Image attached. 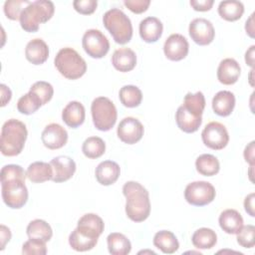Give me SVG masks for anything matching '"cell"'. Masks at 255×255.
Listing matches in <instances>:
<instances>
[{"label":"cell","instance_id":"6da1fadb","mask_svg":"<svg viewBox=\"0 0 255 255\" xmlns=\"http://www.w3.org/2000/svg\"><path fill=\"white\" fill-rule=\"evenodd\" d=\"M127 198L126 213L134 222L144 221L150 213L149 194L146 188L136 181H128L123 186Z\"/></svg>","mask_w":255,"mask_h":255},{"label":"cell","instance_id":"7a4b0ae2","mask_svg":"<svg viewBox=\"0 0 255 255\" xmlns=\"http://www.w3.org/2000/svg\"><path fill=\"white\" fill-rule=\"evenodd\" d=\"M28 131L24 123L10 119L4 123L1 129V152L5 156H16L21 153Z\"/></svg>","mask_w":255,"mask_h":255},{"label":"cell","instance_id":"3957f363","mask_svg":"<svg viewBox=\"0 0 255 255\" xmlns=\"http://www.w3.org/2000/svg\"><path fill=\"white\" fill-rule=\"evenodd\" d=\"M55 12L53 2L49 0H37L27 5L20 15V25L26 32H37L41 23L49 21Z\"/></svg>","mask_w":255,"mask_h":255},{"label":"cell","instance_id":"277c9868","mask_svg":"<svg viewBox=\"0 0 255 255\" xmlns=\"http://www.w3.org/2000/svg\"><path fill=\"white\" fill-rule=\"evenodd\" d=\"M104 26L110 32L116 43L124 45L132 37V25L129 18L120 9L112 8L103 17Z\"/></svg>","mask_w":255,"mask_h":255},{"label":"cell","instance_id":"5b68a950","mask_svg":"<svg viewBox=\"0 0 255 255\" xmlns=\"http://www.w3.org/2000/svg\"><path fill=\"white\" fill-rule=\"evenodd\" d=\"M58 72L69 80H77L85 75L87 71L86 61L72 48L61 49L54 60Z\"/></svg>","mask_w":255,"mask_h":255},{"label":"cell","instance_id":"8992f818","mask_svg":"<svg viewBox=\"0 0 255 255\" xmlns=\"http://www.w3.org/2000/svg\"><path fill=\"white\" fill-rule=\"evenodd\" d=\"M93 123L99 130L108 131L116 124L118 113L114 103L107 97L96 98L91 105Z\"/></svg>","mask_w":255,"mask_h":255},{"label":"cell","instance_id":"52a82bcc","mask_svg":"<svg viewBox=\"0 0 255 255\" xmlns=\"http://www.w3.org/2000/svg\"><path fill=\"white\" fill-rule=\"evenodd\" d=\"M1 194L4 203L13 209L23 207L28 200V189L21 178L1 181Z\"/></svg>","mask_w":255,"mask_h":255},{"label":"cell","instance_id":"ba28073f","mask_svg":"<svg viewBox=\"0 0 255 255\" xmlns=\"http://www.w3.org/2000/svg\"><path fill=\"white\" fill-rule=\"evenodd\" d=\"M216 191L214 186L207 181H193L188 183L184 190L185 200L194 206H204L212 202Z\"/></svg>","mask_w":255,"mask_h":255},{"label":"cell","instance_id":"9c48e42d","mask_svg":"<svg viewBox=\"0 0 255 255\" xmlns=\"http://www.w3.org/2000/svg\"><path fill=\"white\" fill-rule=\"evenodd\" d=\"M82 45L85 52L95 59L105 57L110 50V42L108 38L97 29H90L85 32Z\"/></svg>","mask_w":255,"mask_h":255},{"label":"cell","instance_id":"30bf717a","mask_svg":"<svg viewBox=\"0 0 255 255\" xmlns=\"http://www.w3.org/2000/svg\"><path fill=\"white\" fill-rule=\"evenodd\" d=\"M201 137L207 147L215 150L223 149L229 141V134L226 128L218 122L207 124L201 132Z\"/></svg>","mask_w":255,"mask_h":255},{"label":"cell","instance_id":"8fae6325","mask_svg":"<svg viewBox=\"0 0 255 255\" xmlns=\"http://www.w3.org/2000/svg\"><path fill=\"white\" fill-rule=\"evenodd\" d=\"M100 235L97 231L78 224L77 228L69 236V244L76 251H89L97 245Z\"/></svg>","mask_w":255,"mask_h":255},{"label":"cell","instance_id":"7c38bea8","mask_svg":"<svg viewBox=\"0 0 255 255\" xmlns=\"http://www.w3.org/2000/svg\"><path fill=\"white\" fill-rule=\"evenodd\" d=\"M143 131L144 128L142 124L132 117L123 119L117 129L119 138L128 144H133L139 141L143 135Z\"/></svg>","mask_w":255,"mask_h":255},{"label":"cell","instance_id":"4fadbf2b","mask_svg":"<svg viewBox=\"0 0 255 255\" xmlns=\"http://www.w3.org/2000/svg\"><path fill=\"white\" fill-rule=\"evenodd\" d=\"M190 38L200 46L210 44L215 37V31L212 23L205 18L193 19L188 28Z\"/></svg>","mask_w":255,"mask_h":255},{"label":"cell","instance_id":"5bb4252c","mask_svg":"<svg viewBox=\"0 0 255 255\" xmlns=\"http://www.w3.org/2000/svg\"><path fill=\"white\" fill-rule=\"evenodd\" d=\"M41 139L47 148L58 149L67 143L68 132L61 125L52 123L45 127L41 134Z\"/></svg>","mask_w":255,"mask_h":255},{"label":"cell","instance_id":"9a60e30c","mask_svg":"<svg viewBox=\"0 0 255 255\" xmlns=\"http://www.w3.org/2000/svg\"><path fill=\"white\" fill-rule=\"evenodd\" d=\"M189 50V45L185 37L180 34H171L164 42L163 52L170 61H180L184 59Z\"/></svg>","mask_w":255,"mask_h":255},{"label":"cell","instance_id":"2e32d148","mask_svg":"<svg viewBox=\"0 0 255 255\" xmlns=\"http://www.w3.org/2000/svg\"><path fill=\"white\" fill-rule=\"evenodd\" d=\"M50 164L53 167L54 182H64L69 180L76 171V162L70 156L59 155L54 157Z\"/></svg>","mask_w":255,"mask_h":255},{"label":"cell","instance_id":"e0dca14e","mask_svg":"<svg viewBox=\"0 0 255 255\" xmlns=\"http://www.w3.org/2000/svg\"><path fill=\"white\" fill-rule=\"evenodd\" d=\"M241 68L238 62L232 58L222 60L217 69V79L223 85L235 84L240 76Z\"/></svg>","mask_w":255,"mask_h":255},{"label":"cell","instance_id":"ac0fdd59","mask_svg":"<svg viewBox=\"0 0 255 255\" xmlns=\"http://www.w3.org/2000/svg\"><path fill=\"white\" fill-rule=\"evenodd\" d=\"M175 121L177 124V127L184 132L191 133L196 131L199 127L202 124V116H198L190 111H188L186 108H184L182 105L178 107L176 113H175Z\"/></svg>","mask_w":255,"mask_h":255},{"label":"cell","instance_id":"d6986e66","mask_svg":"<svg viewBox=\"0 0 255 255\" xmlns=\"http://www.w3.org/2000/svg\"><path fill=\"white\" fill-rule=\"evenodd\" d=\"M163 26L156 17H146L139 23L140 38L146 43L156 42L162 35Z\"/></svg>","mask_w":255,"mask_h":255},{"label":"cell","instance_id":"ffe728a7","mask_svg":"<svg viewBox=\"0 0 255 255\" xmlns=\"http://www.w3.org/2000/svg\"><path fill=\"white\" fill-rule=\"evenodd\" d=\"M25 56L30 63L41 65L45 63L49 57L48 45L40 38L33 39L26 46Z\"/></svg>","mask_w":255,"mask_h":255},{"label":"cell","instance_id":"44dd1931","mask_svg":"<svg viewBox=\"0 0 255 255\" xmlns=\"http://www.w3.org/2000/svg\"><path fill=\"white\" fill-rule=\"evenodd\" d=\"M112 64L120 72H129L136 65V55L129 48L123 47L117 49L112 56Z\"/></svg>","mask_w":255,"mask_h":255},{"label":"cell","instance_id":"7402d4cb","mask_svg":"<svg viewBox=\"0 0 255 255\" xmlns=\"http://www.w3.org/2000/svg\"><path fill=\"white\" fill-rule=\"evenodd\" d=\"M121 173L119 164L113 160H105L96 167V178L102 185H111L115 183Z\"/></svg>","mask_w":255,"mask_h":255},{"label":"cell","instance_id":"603a6c76","mask_svg":"<svg viewBox=\"0 0 255 255\" xmlns=\"http://www.w3.org/2000/svg\"><path fill=\"white\" fill-rule=\"evenodd\" d=\"M86 117V112L83 104L77 101L70 102L62 112V120L64 123L72 128H77L83 125Z\"/></svg>","mask_w":255,"mask_h":255},{"label":"cell","instance_id":"cb8c5ba5","mask_svg":"<svg viewBox=\"0 0 255 255\" xmlns=\"http://www.w3.org/2000/svg\"><path fill=\"white\" fill-rule=\"evenodd\" d=\"M235 107V97L229 91H220L212 99L213 112L220 117L229 116Z\"/></svg>","mask_w":255,"mask_h":255},{"label":"cell","instance_id":"d4e9b609","mask_svg":"<svg viewBox=\"0 0 255 255\" xmlns=\"http://www.w3.org/2000/svg\"><path fill=\"white\" fill-rule=\"evenodd\" d=\"M221 229L228 234H237L243 226V218L235 209H226L219 216Z\"/></svg>","mask_w":255,"mask_h":255},{"label":"cell","instance_id":"484cf974","mask_svg":"<svg viewBox=\"0 0 255 255\" xmlns=\"http://www.w3.org/2000/svg\"><path fill=\"white\" fill-rule=\"evenodd\" d=\"M26 174L30 181L34 183H42L53 178V167L50 163L35 161L28 166Z\"/></svg>","mask_w":255,"mask_h":255},{"label":"cell","instance_id":"4316f807","mask_svg":"<svg viewBox=\"0 0 255 255\" xmlns=\"http://www.w3.org/2000/svg\"><path fill=\"white\" fill-rule=\"evenodd\" d=\"M153 245L164 254H173L179 248V242L176 236L168 230H161L155 233Z\"/></svg>","mask_w":255,"mask_h":255},{"label":"cell","instance_id":"83f0119b","mask_svg":"<svg viewBox=\"0 0 255 255\" xmlns=\"http://www.w3.org/2000/svg\"><path fill=\"white\" fill-rule=\"evenodd\" d=\"M108 249L112 255H127L131 250L130 241L122 233L113 232L107 237Z\"/></svg>","mask_w":255,"mask_h":255},{"label":"cell","instance_id":"f1b7e54d","mask_svg":"<svg viewBox=\"0 0 255 255\" xmlns=\"http://www.w3.org/2000/svg\"><path fill=\"white\" fill-rule=\"evenodd\" d=\"M27 235L31 239H39L44 242L49 241L53 236V230L49 223L42 219L32 220L26 229Z\"/></svg>","mask_w":255,"mask_h":255},{"label":"cell","instance_id":"f546056e","mask_svg":"<svg viewBox=\"0 0 255 255\" xmlns=\"http://www.w3.org/2000/svg\"><path fill=\"white\" fill-rule=\"evenodd\" d=\"M244 13V6L240 1H222L218 5V14L226 21H237Z\"/></svg>","mask_w":255,"mask_h":255},{"label":"cell","instance_id":"4dcf8cb0","mask_svg":"<svg viewBox=\"0 0 255 255\" xmlns=\"http://www.w3.org/2000/svg\"><path fill=\"white\" fill-rule=\"evenodd\" d=\"M191 242L197 249H211L217 242V235L212 229L202 227L192 234Z\"/></svg>","mask_w":255,"mask_h":255},{"label":"cell","instance_id":"1f68e13d","mask_svg":"<svg viewBox=\"0 0 255 255\" xmlns=\"http://www.w3.org/2000/svg\"><path fill=\"white\" fill-rule=\"evenodd\" d=\"M195 167L200 174L204 176H212L218 173L220 169V164L217 157H215L214 155L209 153H203L196 158Z\"/></svg>","mask_w":255,"mask_h":255},{"label":"cell","instance_id":"d6a6232c","mask_svg":"<svg viewBox=\"0 0 255 255\" xmlns=\"http://www.w3.org/2000/svg\"><path fill=\"white\" fill-rule=\"evenodd\" d=\"M120 101L121 103L127 107V108H135L140 105L142 100V93L139 90V88L132 86V85H127L121 88L119 93Z\"/></svg>","mask_w":255,"mask_h":255},{"label":"cell","instance_id":"836d02e7","mask_svg":"<svg viewBox=\"0 0 255 255\" xmlns=\"http://www.w3.org/2000/svg\"><path fill=\"white\" fill-rule=\"evenodd\" d=\"M106 143L99 136H90L83 142L82 151L88 158H98L105 153Z\"/></svg>","mask_w":255,"mask_h":255},{"label":"cell","instance_id":"e575fe53","mask_svg":"<svg viewBox=\"0 0 255 255\" xmlns=\"http://www.w3.org/2000/svg\"><path fill=\"white\" fill-rule=\"evenodd\" d=\"M41 106H42V102L40 98L36 94L30 91L24 96H22L17 103L18 111L24 115L34 114L40 109Z\"/></svg>","mask_w":255,"mask_h":255},{"label":"cell","instance_id":"d590c367","mask_svg":"<svg viewBox=\"0 0 255 255\" xmlns=\"http://www.w3.org/2000/svg\"><path fill=\"white\" fill-rule=\"evenodd\" d=\"M182 106L188 111L198 116H202L205 108V98L201 92H197L195 94L187 93L183 99Z\"/></svg>","mask_w":255,"mask_h":255},{"label":"cell","instance_id":"8d00e7d4","mask_svg":"<svg viewBox=\"0 0 255 255\" xmlns=\"http://www.w3.org/2000/svg\"><path fill=\"white\" fill-rule=\"evenodd\" d=\"M30 92H33L40 98L42 106L50 102L54 95V89L52 85L45 81H38L34 83L30 88Z\"/></svg>","mask_w":255,"mask_h":255},{"label":"cell","instance_id":"74e56055","mask_svg":"<svg viewBox=\"0 0 255 255\" xmlns=\"http://www.w3.org/2000/svg\"><path fill=\"white\" fill-rule=\"evenodd\" d=\"M31 2L28 0H8L4 3V13L10 20L20 19V15L25 8V5H29Z\"/></svg>","mask_w":255,"mask_h":255},{"label":"cell","instance_id":"f35d334b","mask_svg":"<svg viewBox=\"0 0 255 255\" xmlns=\"http://www.w3.org/2000/svg\"><path fill=\"white\" fill-rule=\"evenodd\" d=\"M255 227L254 225L248 224L242 226V228L237 233V242L240 246L244 248H252L255 244Z\"/></svg>","mask_w":255,"mask_h":255},{"label":"cell","instance_id":"ab89813d","mask_svg":"<svg viewBox=\"0 0 255 255\" xmlns=\"http://www.w3.org/2000/svg\"><path fill=\"white\" fill-rule=\"evenodd\" d=\"M78 224L85 225V226L97 231L100 234L103 233L104 228H105V224H104L103 219L95 213H87V214L83 215L79 219Z\"/></svg>","mask_w":255,"mask_h":255},{"label":"cell","instance_id":"60d3db41","mask_svg":"<svg viewBox=\"0 0 255 255\" xmlns=\"http://www.w3.org/2000/svg\"><path fill=\"white\" fill-rule=\"evenodd\" d=\"M22 253L25 255H45L47 253L46 242L39 239L29 238L22 246Z\"/></svg>","mask_w":255,"mask_h":255},{"label":"cell","instance_id":"b9f144b4","mask_svg":"<svg viewBox=\"0 0 255 255\" xmlns=\"http://www.w3.org/2000/svg\"><path fill=\"white\" fill-rule=\"evenodd\" d=\"M26 176V172L18 164H7L4 165L1 169V181L15 178H21L25 180Z\"/></svg>","mask_w":255,"mask_h":255},{"label":"cell","instance_id":"7bdbcfd3","mask_svg":"<svg viewBox=\"0 0 255 255\" xmlns=\"http://www.w3.org/2000/svg\"><path fill=\"white\" fill-rule=\"evenodd\" d=\"M74 9L83 15L93 14L98 6L96 0H75L73 2Z\"/></svg>","mask_w":255,"mask_h":255},{"label":"cell","instance_id":"ee69618b","mask_svg":"<svg viewBox=\"0 0 255 255\" xmlns=\"http://www.w3.org/2000/svg\"><path fill=\"white\" fill-rule=\"evenodd\" d=\"M124 4L131 12L135 14H140L147 10L150 4V1L149 0H125Z\"/></svg>","mask_w":255,"mask_h":255},{"label":"cell","instance_id":"f6af8a7d","mask_svg":"<svg viewBox=\"0 0 255 255\" xmlns=\"http://www.w3.org/2000/svg\"><path fill=\"white\" fill-rule=\"evenodd\" d=\"M190 5L195 11H208L211 9L214 1L213 0H190Z\"/></svg>","mask_w":255,"mask_h":255},{"label":"cell","instance_id":"bcb514c9","mask_svg":"<svg viewBox=\"0 0 255 255\" xmlns=\"http://www.w3.org/2000/svg\"><path fill=\"white\" fill-rule=\"evenodd\" d=\"M254 198H255V194L250 193L245 197V200H244L245 211L252 217L255 216V213H254Z\"/></svg>","mask_w":255,"mask_h":255},{"label":"cell","instance_id":"7dc6e473","mask_svg":"<svg viewBox=\"0 0 255 255\" xmlns=\"http://www.w3.org/2000/svg\"><path fill=\"white\" fill-rule=\"evenodd\" d=\"M11 239V231L8 227L5 225L0 226V240H1V250L5 248V245L7 242H9Z\"/></svg>","mask_w":255,"mask_h":255},{"label":"cell","instance_id":"c3c4849f","mask_svg":"<svg viewBox=\"0 0 255 255\" xmlns=\"http://www.w3.org/2000/svg\"><path fill=\"white\" fill-rule=\"evenodd\" d=\"M254 141H251L244 149V158L251 166H254Z\"/></svg>","mask_w":255,"mask_h":255},{"label":"cell","instance_id":"681fc988","mask_svg":"<svg viewBox=\"0 0 255 255\" xmlns=\"http://www.w3.org/2000/svg\"><path fill=\"white\" fill-rule=\"evenodd\" d=\"M0 89H1V107H4L10 102L12 93H11V90L4 84L0 85Z\"/></svg>","mask_w":255,"mask_h":255},{"label":"cell","instance_id":"f907efd6","mask_svg":"<svg viewBox=\"0 0 255 255\" xmlns=\"http://www.w3.org/2000/svg\"><path fill=\"white\" fill-rule=\"evenodd\" d=\"M254 13L251 14V16L249 17V19L246 21V25H245V30L246 33L251 37L254 38Z\"/></svg>","mask_w":255,"mask_h":255},{"label":"cell","instance_id":"816d5d0a","mask_svg":"<svg viewBox=\"0 0 255 255\" xmlns=\"http://www.w3.org/2000/svg\"><path fill=\"white\" fill-rule=\"evenodd\" d=\"M254 49H255V46L252 45L249 50L245 53V62L248 66L252 67L254 66Z\"/></svg>","mask_w":255,"mask_h":255}]
</instances>
